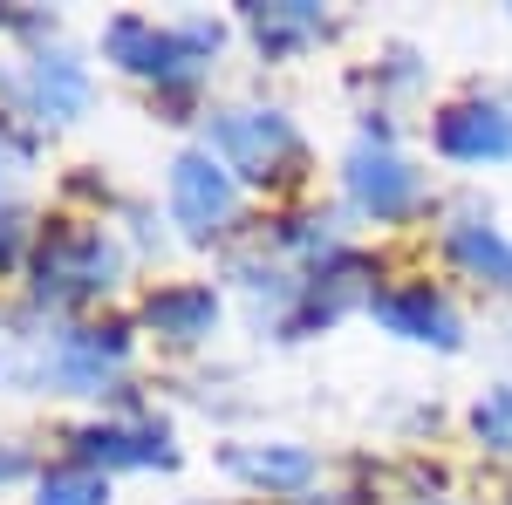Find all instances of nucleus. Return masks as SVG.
<instances>
[{
	"label": "nucleus",
	"instance_id": "39448f33",
	"mask_svg": "<svg viewBox=\"0 0 512 505\" xmlns=\"http://www.w3.org/2000/svg\"><path fill=\"white\" fill-rule=\"evenodd\" d=\"M349 192H355V205H362V212L396 219V212H410L417 178H410V164H403L383 137H369V144H355V157H349Z\"/></svg>",
	"mask_w": 512,
	"mask_h": 505
},
{
	"label": "nucleus",
	"instance_id": "4468645a",
	"mask_svg": "<svg viewBox=\"0 0 512 505\" xmlns=\"http://www.w3.org/2000/svg\"><path fill=\"white\" fill-rule=\"evenodd\" d=\"M451 253L472 273H485L492 287H512V246L492 226H451Z\"/></svg>",
	"mask_w": 512,
	"mask_h": 505
},
{
	"label": "nucleus",
	"instance_id": "f8f14e48",
	"mask_svg": "<svg viewBox=\"0 0 512 505\" xmlns=\"http://www.w3.org/2000/svg\"><path fill=\"white\" fill-rule=\"evenodd\" d=\"M226 471H239V478H260V485H308V471H315V458L308 451H253V444H233L226 451Z\"/></svg>",
	"mask_w": 512,
	"mask_h": 505
},
{
	"label": "nucleus",
	"instance_id": "9b49d317",
	"mask_svg": "<svg viewBox=\"0 0 512 505\" xmlns=\"http://www.w3.org/2000/svg\"><path fill=\"white\" fill-rule=\"evenodd\" d=\"M35 103L48 110V117H76L82 103H89L82 62H69V55H41L35 62Z\"/></svg>",
	"mask_w": 512,
	"mask_h": 505
},
{
	"label": "nucleus",
	"instance_id": "2eb2a0df",
	"mask_svg": "<svg viewBox=\"0 0 512 505\" xmlns=\"http://www.w3.org/2000/svg\"><path fill=\"white\" fill-rule=\"evenodd\" d=\"M321 280H328V287H315L308 314H315V321H335V314L349 308V301H362V294H369V287H362V280H369V260L342 253V260H335V273H321Z\"/></svg>",
	"mask_w": 512,
	"mask_h": 505
},
{
	"label": "nucleus",
	"instance_id": "f03ea898",
	"mask_svg": "<svg viewBox=\"0 0 512 505\" xmlns=\"http://www.w3.org/2000/svg\"><path fill=\"white\" fill-rule=\"evenodd\" d=\"M110 280H117V246L103 233H89V226L48 233V246H41V260H35V287L48 301H82V294H96Z\"/></svg>",
	"mask_w": 512,
	"mask_h": 505
},
{
	"label": "nucleus",
	"instance_id": "7ed1b4c3",
	"mask_svg": "<svg viewBox=\"0 0 512 505\" xmlns=\"http://www.w3.org/2000/svg\"><path fill=\"white\" fill-rule=\"evenodd\" d=\"M205 48H219V28H205V21H192V28H151L137 14L110 21V55L137 76H185L192 55H205Z\"/></svg>",
	"mask_w": 512,
	"mask_h": 505
},
{
	"label": "nucleus",
	"instance_id": "423d86ee",
	"mask_svg": "<svg viewBox=\"0 0 512 505\" xmlns=\"http://www.w3.org/2000/svg\"><path fill=\"white\" fill-rule=\"evenodd\" d=\"M437 144H444V157H465V164H499V157H512V110L458 103L437 117Z\"/></svg>",
	"mask_w": 512,
	"mask_h": 505
},
{
	"label": "nucleus",
	"instance_id": "0eeeda50",
	"mask_svg": "<svg viewBox=\"0 0 512 505\" xmlns=\"http://www.w3.org/2000/svg\"><path fill=\"white\" fill-rule=\"evenodd\" d=\"M376 321L410 335V342H437V349H458V314L437 301L431 287H396V294H376Z\"/></svg>",
	"mask_w": 512,
	"mask_h": 505
},
{
	"label": "nucleus",
	"instance_id": "f3484780",
	"mask_svg": "<svg viewBox=\"0 0 512 505\" xmlns=\"http://www.w3.org/2000/svg\"><path fill=\"white\" fill-rule=\"evenodd\" d=\"M472 430L485 437V444L512 451V383H506V389H492V396H485V403L472 410Z\"/></svg>",
	"mask_w": 512,
	"mask_h": 505
},
{
	"label": "nucleus",
	"instance_id": "6ab92c4d",
	"mask_svg": "<svg viewBox=\"0 0 512 505\" xmlns=\"http://www.w3.org/2000/svg\"><path fill=\"white\" fill-rule=\"evenodd\" d=\"M21 471V451H0V478H14Z\"/></svg>",
	"mask_w": 512,
	"mask_h": 505
},
{
	"label": "nucleus",
	"instance_id": "6e6552de",
	"mask_svg": "<svg viewBox=\"0 0 512 505\" xmlns=\"http://www.w3.org/2000/svg\"><path fill=\"white\" fill-rule=\"evenodd\" d=\"M144 321L158 335H171V342H198V335H212L219 301H212V287H164V294H151Z\"/></svg>",
	"mask_w": 512,
	"mask_h": 505
},
{
	"label": "nucleus",
	"instance_id": "ddd939ff",
	"mask_svg": "<svg viewBox=\"0 0 512 505\" xmlns=\"http://www.w3.org/2000/svg\"><path fill=\"white\" fill-rule=\"evenodd\" d=\"M253 35H260V48H301L308 35H321V7H308V0H280V7H253Z\"/></svg>",
	"mask_w": 512,
	"mask_h": 505
},
{
	"label": "nucleus",
	"instance_id": "20e7f679",
	"mask_svg": "<svg viewBox=\"0 0 512 505\" xmlns=\"http://www.w3.org/2000/svg\"><path fill=\"white\" fill-rule=\"evenodd\" d=\"M171 212L185 233H219L233 219V171L212 151H185L171 164Z\"/></svg>",
	"mask_w": 512,
	"mask_h": 505
},
{
	"label": "nucleus",
	"instance_id": "f257e3e1",
	"mask_svg": "<svg viewBox=\"0 0 512 505\" xmlns=\"http://www.w3.org/2000/svg\"><path fill=\"white\" fill-rule=\"evenodd\" d=\"M212 151H219L226 171L267 185V178H287L301 164V137L274 110H226V117H212Z\"/></svg>",
	"mask_w": 512,
	"mask_h": 505
},
{
	"label": "nucleus",
	"instance_id": "9d476101",
	"mask_svg": "<svg viewBox=\"0 0 512 505\" xmlns=\"http://www.w3.org/2000/svg\"><path fill=\"white\" fill-rule=\"evenodd\" d=\"M89 465H171V444L158 430H130V424H96L76 437Z\"/></svg>",
	"mask_w": 512,
	"mask_h": 505
},
{
	"label": "nucleus",
	"instance_id": "dca6fc26",
	"mask_svg": "<svg viewBox=\"0 0 512 505\" xmlns=\"http://www.w3.org/2000/svg\"><path fill=\"white\" fill-rule=\"evenodd\" d=\"M35 505H110V485H103V471L69 465V471H48V478H41Z\"/></svg>",
	"mask_w": 512,
	"mask_h": 505
},
{
	"label": "nucleus",
	"instance_id": "1a4fd4ad",
	"mask_svg": "<svg viewBox=\"0 0 512 505\" xmlns=\"http://www.w3.org/2000/svg\"><path fill=\"white\" fill-rule=\"evenodd\" d=\"M130 342H123V328H76V335H62V376L76 389H103V376L117 369Z\"/></svg>",
	"mask_w": 512,
	"mask_h": 505
},
{
	"label": "nucleus",
	"instance_id": "aec40b11",
	"mask_svg": "<svg viewBox=\"0 0 512 505\" xmlns=\"http://www.w3.org/2000/svg\"><path fill=\"white\" fill-rule=\"evenodd\" d=\"M7 260H14V233L0 226V267H7Z\"/></svg>",
	"mask_w": 512,
	"mask_h": 505
},
{
	"label": "nucleus",
	"instance_id": "a211bd4d",
	"mask_svg": "<svg viewBox=\"0 0 512 505\" xmlns=\"http://www.w3.org/2000/svg\"><path fill=\"white\" fill-rule=\"evenodd\" d=\"M28 157H35V151H28V137L0 123V185H14V178L28 171Z\"/></svg>",
	"mask_w": 512,
	"mask_h": 505
}]
</instances>
